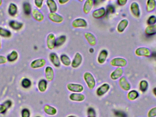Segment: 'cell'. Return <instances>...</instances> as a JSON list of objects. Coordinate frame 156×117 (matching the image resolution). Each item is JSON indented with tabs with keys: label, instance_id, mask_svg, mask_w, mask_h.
<instances>
[{
	"label": "cell",
	"instance_id": "49",
	"mask_svg": "<svg viewBox=\"0 0 156 117\" xmlns=\"http://www.w3.org/2000/svg\"><path fill=\"white\" fill-rule=\"evenodd\" d=\"M70 0H58V3L60 5H65L68 3Z\"/></svg>",
	"mask_w": 156,
	"mask_h": 117
},
{
	"label": "cell",
	"instance_id": "18",
	"mask_svg": "<svg viewBox=\"0 0 156 117\" xmlns=\"http://www.w3.org/2000/svg\"><path fill=\"white\" fill-rule=\"evenodd\" d=\"M84 38L88 44L92 46H95L97 43V40L95 36L90 32H86L84 35Z\"/></svg>",
	"mask_w": 156,
	"mask_h": 117
},
{
	"label": "cell",
	"instance_id": "28",
	"mask_svg": "<svg viewBox=\"0 0 156 117\" xmlns=\"http://www.w3.org/2000/svg\"><path fill=\"white\" fill-rule=\"evenodd\" d=\"M139 93L137 91L135 90H131L128 92L127 94V98L129 101H134L139 97Z\"/></svg>",
	"mask_w": 156,
	"mask_h": 117
},
{
	"label": "cell",
	"instance_id": "16",
	"mask_svg": "<svg viewBox=\"0 0 156 117\" xmlns=\"http://www.w3.org/2000/svg\"><path fill=\"white\" fill-rule=\"evenodd\" d=\"M129 25V21L127 19H123L118 23L116 30L119 33H122L125 31Z\"/></svg>",
	"mask_w": 156,
	"mask_h": 117
},
{
	"label": "cell",
	"instance_id": "11",
	"mask_svg": "<svg viewBox=\"0 0 156 117\" xmlns=\"http://www.w3.org/2000/svg\"><path fill=\"white\" fill-rule=\"evenodd\" d=\"M83 61V57L79 52H77L75 55L74 58L71 61V65L74 69L80 67Z\"/></svg>",
	"mask_w": 156,
	"mask_h": 117
},
{
	"label": "cell",
	"instance_id": "12",
	"mask_svg": "<svg viewBox=\"0 0 156 117\" xmlns=\"http://www.w3.org/2000/svg\"><path fill=\"white\" fill-rule=\"evenodd\" d=\"M124 71L122 68H116L110 75V78L113 81H116L121 78L123 74Z\"/></svg>",
	"mask_w": 156,
	"mask_h": 117
},
{
	"label": "cell",
	"instance_id": "23",
	"mask_svg": "<svg viewBox=\"0 0 156 117\" xmlns=\"http://www.w3.org/2000/svg\"><path fill=\"white\" fill-rule=\"evenodd\" d=\"M156 8V0H147L146 4V9L147 13L154 12Z\"/></svg>",
	"mask_w": 156,
	"mask_h": 117
},
{
	"label": "cell",
	"instance_id": "20",
	"mask_svg": "<svg viewBox=\"0 0 156 117\" xmlns=\"http://www.w3.org/2000/svg\"><path fill=\"white\" fill-rule=\"evenodd\" d=\"M108 52L106 49H102L100 51L97 57V62L100 64H103L107 60Z\"/></svg>",
	"mask_w": 156,
	"mask_h": 117
},
{
	"label": "cell",
	"instance_id": "7",
	"mask_svg": "<svg viewBox=\"0 0 156 117\" xmlns=\"http://www.w3.org/2000/svg\"><path fill=\"white\" fill-rule=\"evenodd\" d=\"M72 26L76 28H85L88 26L87 21L82 18H78L75 19L72 22Z\"/></svg>",
	"mask_w": 156,
	"mask_h": 117
},
{
	"label": "cell",
	"instance_id": "48",
	"mask_svg": "<svg viewBox=\"0 0 156 117\" xmlns=\"http://www.w3.org/2000/svg\"><path fill=\"white\" fill-rule=\"evenodd\" d=\"M12 102H11V101H10V100H7V101L4 102L3 104L6 107V108H8L11 107V106H12Z\"/></svg>",
	"mask_w": 156,
	"mask_h": 117
},
{
	"label": "cell",
	"instance_id": "24",
	"mask_svg": "<svg viewBox=\"0 0 156 117\" xmlns=\"http://www.w3.org/2000/svg\"><path fill=\"white\" fill-rule=\"evenodd\" d=\"M44 110L46 114L49 116L55 115L57 113V110L55 108L48 104L44 106Z\"/></svg>",
	"mask_w": 156,
	"mask_h": 117
},
{
	"label": "cell",
	"instance_id": "34",
	"mask_svg": "<svg viewBox=\"0 0 156 117\" xmlns=\"http://www.w3.org/2000/svg\"><path fill=\"white\" fill-rule=\"evenodd\" d=\"M23 11L25 14L29 15L32 12V6L29 2H26L23 4Z\"/></svg>",
	"mask_w": 156,
	"mask_h": 117
},
{
	"label": "cell",
	"instance_id": "53",
	"mask_svg": "<svg viewBox=\"0 0 156 117\" xmlns=\"http://www.w3.org/2000/svg\"><path fill=\"white\" fill-rule=\"evenodd\" d=\"M89 51H90V53H93L94 52V49L93 48H90L89 49Z\"/></svg>",
	"mask_w": 156,
	"mask_h": 117
},
{
	"label": "cell",
	"instance_id": "1",
	"mask_svg": "<svg viewBox=\"0 0 156 117\" xmlns=\"http://www.w3.org/2000/svg\"><path fill=\"white\" fill-rule=\"evenodd\" d=\"M83 78L90 90H93L96 85V81L93 75L89 72H86L83 75Z\"/></svg>",
	"mask_w": 156,
	"mask_h": 117
},
{
	"label": "cell",
	"instance_id": "44",
	"mask_svg": "<svg viewBox=\"0 0 156 117\" xmlns=\"http://www.w3.org/2000/svg\"><path fill=\"white\" fill-rule=\"evenodd\" d=\"M88 116H95V112L94 108H88V111H87Z\"/></svg>",
	"mask_w": 156,
	"mask_h": 117
},
{
	"label": "cell",
	"instance_id": "43",
	"mask_svg": "<svg viewBox=\"0 0 156 117\" xmlns=\"http://www.w3.org/2000/svg\"><path fill=\"white\" fill-rule=\"evenodd\" d=\"M106 13H113L115 11V8L113 5H109L107 6V9L106 10Z\"/></svg>",
	"mask_w": 156,
	"mask_h": 117
},
{
	"label": "cell",
	"instance_id": "2",
	"mask_svg": "<svg viewBox=\"0 0 156 117\" xmlns=\"http://www.w3.org/2000/svg\"><path fill=\"white\" fill-rule=\"evenodd\" d=\"M135 54L137 57H150L152 56V52L148 48L146 47H140L136 49Z\"/></svg>",
	"mask_w": 156,
	"mask_h": 117
},
{
	"label": "cell",
	"instance_id": "38",
	"mask_svg": "<svg viewBox=\"0 0 156 117\" xmlns=\"http://www.w3.org/2000/svg\"><path fill=\"white\" fill-rule=\"evenodd\" d=\"M148 25H154L156 24V16L154 15H152L148 17L147 21Z\"/></svg>",
	"mask_w": 156,
	"mask_h": 117
},
{
	"label": "cell",
	"instance_id": "5",
	"mask_svg": "<svg viewBox=\"0 0 156 117\" xmlns=\"http://www.w3.org/2000/svg\"><path fill=\"white\" fill-rule=\"evenodd\" d=\"M67 88L69 92L73 93H81L84 90L83 86L80 84L69 83L67 85Z\"/></svg>",
	"mask_w": 156,
	"mask_h": 117
},
{
	"label": "cell",
	"instance_id": "54",
	"mask_svg": "<svg viewBox=\"0 0 156 117\" xmlns=\"http://www.w3.org/2000/svg\"><path fill=\"white\" fill-rule=\"evenodd\" d=\"M2 0H0V6L2 5Z\"/></svg>",
	"mask_w": 156,
	"mask_h": 117
},
{
	"label": "cell",
	"instance_id": "4",
	"mask_svg": "<svg viewBox=\"0 0 156 117\" xmlns=\"http://www.w3.org/2000/svg\"><path fill=\"white\" fill-rule=\"evenodd\" d=\"M130 10L132 14L136 18H140L141 15V9L139 4L134 2L130 5Z\"/></svg>",
	"mask_w": 156,
	"mask_h": 117
},
{
	"label": "cell",
	"instance_id": "36",
	"mask_svg": "<svg viewBox=\"0 0 156 117\" xmlns=\"http://www.w3.org/2000/svg\"><path fill=\"white\" fill-rule=\"evenodd\" d=\"M66 40V37L65 35H61L58 37L56 40V47L61 46L65 44Z\"/></svg>",
	"mask_w": 156,
	"mask_h": 117
},
{
	"label": "cell",
	"instance_id": "40",
	"mask_svg": "<svg viewBox=\"0 0 156 117\" xmlns=\"http://www.w3.org/2000/svg\"><path fill=\"white\" fill-rule=\"evenodd\" d=\"M114 115L117 117H127V115L125 112L120 110L114 111Z\"/></svg>",
	"mask_w": 156,
	"mask_h": 117
},
{
	"label": "cell",
	"instance_id": "58",
	"mask_svg": "<svg viewBox=\"0 0 156 117\" xmlns=\"http://www.w3.org/2000/svg\"><path fill=\"white\" fill-rule=\"evenodd\" d=\"M105 1H114V0H105Z\"/></svg>",
	"mask_w": 156,
	"mask_h": 117
},
{
	"label": "cell",
	"instance_id": "37",
	"mask_svg": "<svg viewBox=\"0 0 156 117\" xmlns=\"http://www.w3.org/2000/svg\"><path fill=\"white\" fill-rule=\"evenodd\" d=\"M21 84H22L23 87L27 89L31 86L32 82L29 79H27V78H25L22 81Z\"/></svg>",
	"mask_w": 156,
	"mask_h": 117
},
{
	"label": "cell",
	"instance_id": "47",
	"mask_svg": "<svg viewBox=\"0 0 156 117\" xmlns=\"http://www.w3.org/2000/svg\"><path fill=\"white\" fill-rule=\"evenodd\" d=\"M7 61V58L4 56H0V64H4L6 63Z\"/></svg>",
	"mask_w": 156,
	"mask_h": 117
},
{
	"label": "cell",
	"instance_id": "15",
	"mask_svg": "<svg viewBox=\"0 0 156 117\" xmlns=\"http://www.w3.org/2000/svg\"><path fill=\"white\" fill-rule=\"evenodd\" d=\"M45 75L46 79L48 82H51L55 77V71L54 69L50 66H47L45 69Z\"/></svg>",
	"mask_w": 156,
	"mask_h": 117
},
{
	"label": "cell",
	"instance_id": "46",
	"mask_svg": "<svg viewBox=\"0 0 156 117\" xmlns=\"http://www.w3.org/2000/svg\"><path fill=\"white\" fill-rule=\"evenodd\" d=\"M7 108L3 104H0V114H3L6 112Z\"/></svg>",
	"mask_w": 156,
	"mask_h": 117
},
{
	"label": "cell",
	"instance_id": "33",
	"mask_svg": "<svg viewBox=\"0 0 156 117\" xmlns=\"http://www.w3.org/2000/svg\"><path fill=\"white\" fill-rule=\"evenodd\" d=\"M18 58V54L16 50H13L11 53L7 56V61L10 62H13L17 60Z\"/></svg>",
	"mask_w": 156,
	"mask_h": 117
},
{
	"label": "cell",
	"instance_id": "30",
	"mask_svg": "<svg viewBox=\"0 0 156 117\" xmlns=\"http://www.w3.org/2000/svg\"><path fill=\"white\" fill-rule=\"evenodd\" d=\"M18 8L15 4L11 3L9 5L8 9V13L11 16H14L17 14Z\"/></svg>",
	"mask_w": 156,
	"mask_h": 117
},
{
	"label": "cell",
	"instance_id": "56",
	"mask_svg": "<svg viewBox=\"0 0 156 117\" xmlns=\"http://www.w3.org/2000/svg\"><path fill=\"white\" fill-rule=\"evenodd\" d=\"M78 1H79V2H83V1H84V0H78Z\"/></svg>",
	"mask_w": 156,
	"mask_h": 117
},
{
	"label": "cell",
	"instance_id": "10",
	"mask_svg": "<svg viewBox=\"0 0 156 117\" xmlns=\"http://www.w3.org/2000/svg\"><path fill=\"white\" fill-rule=\"evenodd\" d=\"M120 88L124 91H129L131 89V85L125 76H122L119 79L118 82Z\"/></svg>",
	"mask_w": 156,
	"mask_h": 117
},
{
	"label": "cell",
	"instance_id": "51",
	"mask_svg": "<svg viewBox=\"0 0 156 117\" xmlns=\"http://www.w3.org/2000/svg\"><path fill=\"white\" fill-rule=\"evenodd\" d=\"M153 93L156 98V87H154V88L153 89Z\"/></svg>",
	"mask_w": 156,
	"mask_h": 117
},
{
	"label": "cell",
	"instance_id": "31",
	"mask_svg": "<svg viewBox=\"0 0 156 117\" xmlns=\"http://www.w3.org/2000/svg\"><path fill=\"white\" fill-rule=\"evenodd\" d=\"M60 62L63 65L66 66H69L71 65V61L70 58L66 54H62L60 57Z\"/></svg>",
	"mask_w": 156,
	"mask_h": 117
},
{
	"label": "cell",
	"instance_id": "60",
	"mask_svg": "<svg viewBox=\"0 0 156 117\" xmlns=\"http://www.w3.org/2000/svg\"><path fill=\"white\" fill-rule=\"evenodd\" d=\"M41 117L37 116V117Z\"/></svg>",
	"mask_w": 156,
	"mask_h": 117
},
{
	"label": "cell",
	"instance_id": "8",
	"mask_svg": "<svg viewBox=\"0 0 156 117\" xmlns=\"http://www.w3.org/2000/svg\"><path fill=\"white\" fill-rule=\"evenodd\" d=\"M46 60L44 59L40 58L34 60L30 64V67L34 69L43 68L46 64Z\"/></svg>",
	"mask_w": 156,
	"mask_h": 117
},
{
	"label": "cell",
	"instance_id": "59",
	"mask_svg": "<svg viewBox=\"0 0 156 117\" xmlns=\"http://www.w3.org/2000/svg\"><path fill=\"white\" fill-rule=\"evenodd\" d=\"M1 49V41H0V49Z\"/></svg>",
	"mask_w": 156,
	"mask_h": 117
},
{
	"label": "cell",
	"instance_id": "57",
	"mask_svg": "<svg viewBox=\"0 0 156 117\" xmlns=\"http://www.w3.org/2000/svg\"><path fill=\"white\" fill-rule=\"evenodd\" d=\"M87 117H96L95 116H88Z\"/></svg>",
	"mask_w": 156,
	"mask_h": 117
},
{
	"label": "cell",
	"instance_id": "17",
	"mask_svg": "<svg viewBox=\"0 0 156 117\" xmlns=\"http://www.w3.org/2000/svg\"><path fill=\"white\" fill-rule=\"evenodd\" d=\"M94 5V0H86L83 4V11L85 14L90 13Z\"/></svg>",
	"mask_w": 156,
	"mask_h": 117
},
{
	"label": "cell",
	"instance_id": "3",
	"mask_svg": "<svg viewBox=\"0 0 156 117\" xmlns=\"http://www.w3.org/2000/svg\"><path fill=\"white\" fill-rule=\"evenodd\" d=\"M126 59L122 57H116L112 59L110 61V64L113 67L123 68L127 65Z\"/></svg>",
	"mask_w": 156,
	"mask_h": 117
},
{
	"label": "cell",
	"instance_id": "50",
	"mask_svg": "<svg viewBox=\"0 0 156 117\" xmlns=\"http://www.w3.org/2000/svg\"><path fill=\"white\" fill-rule=\"evenodd\" d=\"M102 1L103 0H94V4L96 5L101 3L102 2Z\"/></svg>",
	"mask_w": 156,
	"mask_h": 117
},
{
	"label": "cell",
	"instance_id": "6",
	"mask_svg": "<svg viewBox=\"0 0 156 117\" xmlns=\"http://www.w3.org/2000/svg\"><path fill=\"white\" fill-rule=\"evenodd\" d=\"M55 36L53 33H50L48 35L46 38L47 46L50 50H53L56 47Z\"/></svg>",
	"mask_w": 156,
	"mask_h": 117
},
{
	"label": "cell",
	"instance_id": "21",
	"mask_svg": "<svg viewBox=\"0 0 156 117\" xmlns=\"http://www.w3.org/2000/svg\"><path fill=\"white\" fill-rule=\"evenodd\" d=\"M32 16L34 19L38 22H42L44 19V16L42 12L37 9H34L32 11Z\"/></svg>",
	"mask_w": 156,
	"mask_h": 117
},
{
	"label": "cell",
	"instance_id": "55",
	"mask_svg": "<svg viewBox=\"0 0 156 117\" xmlns=\"http://www.w3.org/2000/svg\"><path fill=\"white\" fill-rule=\"evenodd\" d=\"M67 117H77L75 116H74V115H69V116H68Z\"/></svg>",
	"mask_w": 156,
	"mask_h": 117
},
{
	"label": "cell",
	"instance_id": "9",
	"mask_svg": "<svg viewBox=\"0 0 156 117\" xmlns=\"http://www.w3.org/2000/svg\"><path fill=\"white\" fill-rule=\"evenodd\" d=\"M48 17L51 22L55 24H61L64 20V17L56 13H49L48 15Z\"/></svg>",
	"mask_w": 156,
	"mask_h": 117
},
{
	"label": "cell",
	"instance_id": "25",
	"mask_svg": "<svg viewBox=\"0 0 156 117\" xmlns=\"http://www.w3.org/2000/svg\"><path fill=\"white\" fill-rule=\"evenodd\" d=\"M144 32L147 36H152L156 35V24L147 26L145 29Z\"/></svg>",
	"mask_w": 156,
	"mask_h": 117
},
{
	"label": "cell",
	"instance_id": "26",
	"mask_svg": "<svg viewBox=\"0 0 156 117\" xmlns=\"http://www.w3.org/2000/svg\"><path fill=\"white\" fill-rule=\"evenodd\" d=\"M46 4L50 13H56L57 11V4L55 0H47Z\"/></svg>",
	"mask_w": 156,
	"mask_h": 117
},
{
	"label": "cell",
	"instance_id": "35",
	"mask_svg": "<svg viewBox=\"0 0 156 117\" xmlns=\"http://www.w3.org/2000/svg\"><path fill=\"white\" fill-rule=\"evenodd\" d=\"M11 36L12 33L11 31L3 27H0V36L5 38H8L11 37Z\"/></svg>",
	"mask_w": 156,
	"mask_h": 117
},
{
	"label": "cell",
	"instance_id": "39",
	"mask_svg": "<svg viewBox=\"0 0 156 117\" xmlns=\"http://www.w3.org/2000/svg\"><path fill=\"white\" fill-rule=\"evenodd\" d=\"M147 117H156V107L152 108L148 111Z\"/></svg>",
	"mask_w": 156,
	"mask_h": 117
},
{
	"label": "cell",
	"instance_id": "27",
	"mask_svg": "<svg viewBox=\"0 0 156 117\" xmlns=\"http://www.w3.org/2000/svg\"><path fill=\"white\" fill-rule=\"evenodd\" d=\"M9 25L10 27L13 30H19L22 29L23 24V23L20 22L14 21V20H12L9 22Z\"/></svg>",
	"mask_w": 156,
	"mask_h": 117
},
{
	"label": "cell",
	"instance_id": "41",
	"mask_svg": "<svg viewBox=\"0 0 156 117\" xmlns=\"http://www.w3.org/2000/svg\"><path fill=\"white\" fill-rule=\"evenodd\" d=\"M21 115H22V117H30V111L28 109L24 108L22 110V112H21Z\"/></svg>",
	"mask_w": 156,
	"mask_h": 117
},
{
	"label": "cell",
	"instance_id": "45",
	"mask_svg": "<svg viewBox=\"0 0 156 117\" xmlns=\"http://www.w3.org/2000/svg\"><path fill=\"white\" fill-rule=\"evenodd\" d=\"M128 0H117V4L120 6H124L127 4Z\"/></svg>",
	"mask_w": 156,
	"mask_h": 117
},
{
	"label": "cell",
	"instance_id": "32",
	"mask_svg": "<svg viewBox=\"0 0 156 117\" xmlns=\"http://www.w3.org/2000/svg\"><path fill=\"white\" fill-rule=\"evenodd\" d=\"M149 87V84L146 80H142L139 83V90L142 93H144L147 92Z\"/></svg>",
	"mask_w": 156,
	"mask_h": 117
},
{
	"label": "cell",
	"instance_id": "19",
	"mask_svg": "<svg viewBox=\"0 0 156 117\" xmlns=\"http://www.w3.org/2000/svg\"><path fill=\"white\" fill-rule=\"evenodd\" d=\"M69 98L73 102H82L85 100V97L80 93H73L69 95Z\"/></svg>",
	"mask_w": 156,
	"mask_h": 117
},
{
	"label": "cell",
	"instance_id": "29",
	"mask_svg": "<svg viewBox=\"0 0 156 117\" xmlns=\"http://www.w3.org/2000/svg\"><path fill=\"white\" fill-rule=\"evenodd\" d=\"M38 89L41 93H44L47 89L48 83L46 80L42 79L38 83Z\"/></svg>",
	"mask_w": 156,
	"mask_h": 117
},
{
	"label": "cell",
	"instance_id": "13",
	"mask_svg": "<svg viewBox=\"0 0 156 117\" xmlns=\"http://www.w3.org/2000/svg\"><path fill=\"white\" fill-rule=\"evenodd\" d=\"M110 89V86L108 83L103 84L96 90V95L99 97L103 96L109 91Z\"/></svg>",
	"mask_w": 156,
	"mask_h": 117
},
{
	"label": "cell",
	"instance_id": "42",
	"mask_svg": "<svg viewBox=\"0 0 156 117\" xmlns=\"http://www.w3.org/2000/svg\"><path fill=\"white\" fill-rule=\"evenodd\" d=\"M44 0H34L35 5L37 8L40 9L43 6Z\"/></svg>",
	"mask_w": 156,
	"mask_h": 117
},
{
	"label": "cell",
	"instance_id": "52",
	"mask_svg": "<svg viewBox=\"0 0 156 117\" xmlns=\"http://www.w3.org/2000/svg\"><path fill=\"white\" fill-rule=\"evenodd\" d=\"M151 57H154L156 58V52H154L153 53H152V56Z\"/></svg>",
	"mask_w": 156,
	"mask_h": 117
},
{
	"label": "cell",
	"instance_id": "14",
	"mask_svg": "<svg viewBox=\"0 0 156 117\" xmlns=\"http://www.w3.org/2000/svg\"><path fill=\"white\" fill-rule=\"evenodd\" d=\"M106 14V9L104 7H101L93 12L92 16L95 19H100L104 17Z\"/></svg>",
	"mask_w": 156,
	"mask_h": 117
},
{
	"label": "cell",
	"instance_id": "22",
	"mask_svg": "<svg viewBox=\"0 0 156 117\" xmlns=\"http://www.w3.org/2000/svg\"><path fill=\"white\" fill-rule=\"evenodd\" d=\"M49 59L52 64L55 67L58 68L60 66L61 62L58 55L55 53H51L49 54Z\"/></svg>",
	"mask_w": 156,
	"mask_h": 117
}]
</instances>
